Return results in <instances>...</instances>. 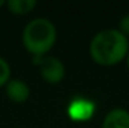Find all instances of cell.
<instances>
[{"mask_svg":"<svg viewBox=\"0 0 129 128\" xmlns=\"http://www.w3.org/2000/svg\"><path fill=\"white\" fill-rule=\"evenodd\" d=\"M129 40L118 29H104L92 37L89 55L99 66H114L126 59Z\"/></svg>","mask_w":129,"mask_h":128,"instance_id":"obj_1","label":"cell"},{"mask_svg":"<svg viewBox=\"0 0 129 128\" xmlns=\"http://www.w3.org/2000/svg\"><path fill=\"white\" fill-rule=\"evenodd\" d=\"M56 28L48 18H35L23 28L22 44L33 57H45L56 43Z\"/></svg>","mask_w":129,"mask_h":128,"instance_id":"obj_2","label":"cell"},{"mask_svg":"<svg viewBox=\"0 0 129 128\" xmlns=\"http://www.w3.org/2000/svg\"><path fill=\"white\" fill-rule=\"evenodd\" d=\"M35 63H37L40 69L43 80L50 84H58L64 79L66 69L60 59L52 55H45V57H35Z\"/></svg>","mask_w":129,"mask_h":128,"instance_id":"obj_3","label":"cell"},{"mask_svg":"<svg viewBox=\"0 0 129 128\" xmlns=\"http://www.w3.org/2000/svg\"><path fill=\"white\" fill-rule=\"evenodd\" d=\"M95 113V103L87 98H73L67 105V117L77 123H84L92 118Z\"/></svg>","mask_w":129,"mask_h":128,"instance_id":"obj_4","label":"cell"},{"mask_svg":"<svg viewBox=\"0 0 129 128\" xmlns=\"http://www.w3.org/2000/svg\"><path fill=\"white\" fill-rule=\"evenodd\" d=\"M6 95L15 103H23L30 96V88L19 79H11L6 85Z\"/></svg>","mask_w":129,"mask_h":128,"instance_id":"obj_5","label":"cell"},{"mask_svg":"<svg viewBox=\"0 0 129 128\" xmlns=\"http://www.w3.org/2000/svg\"><path fill=\"white\" fill-rule=\"evenodd\" d=\"M102 128H129V112L115 108L104 116Z\"/></svg>","mask_w":129,"mask_h":128,"instance_id":"obj_6","label":"cell"},{"mask_svg":"<svg viewBox=\"0 0 129 128\" xmlns=\"http://www.w3.org/2000/svg\"><path fill=\"white\" fill-rule=\"evenodd\" d=\"M8 11L14 15H26L32 13L37 6L36 0H8L6 2Z\"/></svg>","mask_w":129,"mask_h":128,"instance_id":"obj_7","label":"cell"},{"mask_svg":"<svg viewBox=\"0 0 129 128\" xmlns=\"http://www.w3.org/2000/svg\"><path fill=\"white\" fill-rule=\"evenodd\" d=\"M11 80V66L4 58L0 57V87H6Z\"/></svg>","mask_w":129,"mask_h":128,"instance_id":"obj_8","label":"cell"},{"mask_svg":"<svg viewBox=\"0 0 129 128\" xmlns=\"http://www.w3.org/2000/svg\"><path fill=\"white\" fill-rule=\"evenodd\" d=\"M118 30L122 33L124 36L129 37V14L124 15L118 22Z\"/></svg>","mask_w":129,"mask_h":128,"instance_id":"obj_9","label":"cell"},{"mask_svg":"<svg viewBox=\"0 0 129 128\" xmlns=\"http://www.w3.org/2000/svg\"><path fill=\"white\" fill-rule=\"evenodd\" d=\"M126 66H128V70H129V53H128V55H126Z\"/></svg>","mask_w":129,"mask_h":128,"instance_id":"obj_10","label":"cell"},{"mask_svg":"<svg viewBox=\"0 0 129 128\" xmlns=\"http://www.w3.org/2000/svg\"><path fill=\"white\" fill-rule=\"evenodd\" d=\"M3 6H6V2H4V0H0V8H2Z\"/></svg>","mask_w":129,"mask_h":128,"instance_id":"obj_11","label":"cell"}]
</instances>
